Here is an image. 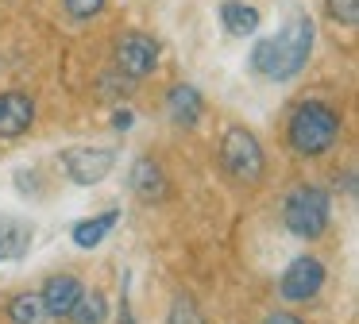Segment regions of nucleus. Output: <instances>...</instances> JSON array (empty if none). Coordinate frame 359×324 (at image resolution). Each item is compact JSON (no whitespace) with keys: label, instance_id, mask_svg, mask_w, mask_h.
Masks as SVG:
<instances>
[{"label":"nucleus","instance_id":"obj_10","mask_svg":"<svg viewBox=\"0 0 359 324\" xmlns=\"http://www.w3.org/2000/svg\"><path fill=\"white\" fill-rule=\"evenodd\" d=\"M39 297H43V305H47V313L55 316V320H62V316L74 309V301L81 297L78 274H50L47 285L39 290Z\"/></svg>","mask_w":359,"mask_h":324},{"label":"nucleus","instance_id":"obj_6","mask_svg":"<svg viewBox=\"0 0 359 324\" xmlns=\"http://www.w3.org/2000/svg\"><path fill=\"white\" fill-rule=\"evenodd\" d=\"M58 166L74 185H97L112 174L116 151L112 147H70V151L58 154Z\"/></svg>","mask_w":359,"mask_h":324},{"label":"nucleus","instance_id":"obj_21","mask_svg":"<svg viewBox=\"0 0 359 324\" xmlns=\"http://www.w3.org/2000/svg\"><path fill=\"white\" fill-rule=\"evenodd\" d=\"M132 123H135L132 108H116V112H112V128L116 131H132Z\"/></svg>","mask_w":359,"mask_h":324},{"label":"nucleus","instance_id":"obj_13","mask_svg":"<svg viewBox=\"0 0 359 324\" xmlns=\"http://www.w3.org/2000/svg\"><path fill=\"white\" fill-rule=\"evenodd\" d=\"M4 313H8L12 324H58L55 316L47 313L43 297H39V293H32V290H24V293H16V297H8Z\"/></svg>","mask_w":359,"mask_h":324},{"label":"nucleus","instance_id":"obj_20","mask_svg":"<svg viewBox=\"0 0 359 324\" xmlns=\"http://www.w3.org/2000/svg\"><path fill=\"white\" fill-rule=\"evenodd\" d=\"M116 324H135V313H132V301H128V282H124V293H120V309H116Z\"/></svg>","mask_w":359,"mask_h":324},{"label":"nucleus","instance_id":"obj_22","mask_svg":"<svg viewBox=\"0 0 359 324\" xmlns=\"http://www.w3.org/2000/svg\"><path fill=\"white\" fill-rule=\"evenodd\" d=\"M263 324H305V320H302V316H294V313H282V309H278V313H266Z\"/></svg>","mask_w":359,"mask_h":324},{"label":"nucleus","instance_id":"obj_9","mask_svg":"<svg viewBox=\"0 0 359 324\" xmlns=\"http://www.w3.org/2000/svg\"><path fill=\"white\" fill-rule=\"evenodd\" d=\"M128 185H132V193L143 201V205H155V201H163L166 193H170V177H166V170L158 166L151 154H143V158L132 162Z\"/></svg>","mask_w":359,"mask_h":324},{"label":"nucleus","instance_id":"obj_1","mask_svg":"<svg viewBox=\"0 0 359 324\" xmlns=\"http://www.w3.org/2000/svg\"><path fill=\"white\" fill-rule=\"evenodd\" d=\"M317 43V23L309 12H294L286 23L278 27V35L255 39L251 46V69L266 81H290L305 69Z\"/></svg>","mask_w":359,"mask_h":324},{"label":"nucleus","instance_id":"obj_16","mask_svg":"<svg viewBox=\"0 0 359 324\" xmlns=\"http://www.w3.org/2000/svg\"><path fill=\"white\" fill-rule=\"evenodd\" d=\"M66 320L70 324H104L109 320V297H104L101 290H81V297L74 301V309L66 313Z\"/></svg>","mask_w":359,"mask_h":324},{"label":"nucleus","instance_id":"obj_3","mask_svg":"<svg viewBox=\"0 0 359 324\" xmlns=\"http://www.w3.org/2000/svg\"><path fill=\"white\" fill-rule=\"evenodd\" d=\"M282 224L294 231L297 239H320L332 224V201L320 185L302 182L286 193L282 201Z\"/></svg>","mask_w":359,"mask_h":324},{"label":"nucleus","instance_id":"obj_19","mask_svg":"<svg viewBox=\"0 0 359 324\" xmlns=\"http://www.w3.org/2000/svg\"><path fill=\"white\" fill-rule=\"evenodd\" d=\"M66 12H70V20H93V15L104 12V4L109 0H62Z\"/></svg>","mask_w":359,"mask_h":324},{"label":"nucleus","instance_id":"obj_18","mask_svg":"<svg viewBox=\"0 0 359 324\" xmlns=\"http://www.w3.org/2000/svg\"><path fill=\"white\" fill-rule=\"evenodd\" d=\"M325 12L340 27H359V0H325Z\"/></svg>","mask_w":359,"mask_h":324},{"label":"nucleus","instance_id":"obj_2","mask_svg":"<svg viewBox=\"0 0 359 324\" xmlns=\"http://www.w3.org/2000/svg\"><path fill=\"white\" fill-rule=\"evenodd\" d=\"M340 131L344 120L328 100H302V104H294V112L286 120V143L302 158H317V154L332 151Z\"/></svg>","mask_w":359,"mask_h":324},{"label":"nucleus","instance_id":"obj_8","mask_svg":"<svg viewBox=\"0 0 359 324\" xmlns=\"http://www.w3.org/2000/svg\"><path fill=\"white\" fill-rule=\"evenodd\" d=\"M35 123V100L24 89L0 93V139H20Z\"/></svg>","mask_w":359,"mask_h":324},{"label":"nucleus","instance_id":"obj_4","mask_svg":"<svg viewBox=\"0 0 359 324\" xmlns=\"http://www.w3.org/2000/svg\"><path fill=\"white\" fill-rule=\"evenodd\" d=\"M220 166L232 182L240 185H259L266 174V154L255 131H248L243 123H228L220 135Z\"/></svg>","mask_w":359,"mask_h":324},{"label":"nucleus","instance_id":"obj_14","mask_svg":"<svg viewBox=\"0 0 359 324\" xmlns=\"http://www.w3.org/2000/svg\"><path fill=\"white\" fill-rule=\"evenodd\" d=\"M27 247H32V224L4 216V220H0V262L20 259Z\"/></svg>","mask_w":359,"mask_h":324},{"label":"nucleus","instance_id":"obj_15","mask_svg":"<svg viewBox=\"0 0 359 324\" xmlns=\"http://www.w3.org/2000/svg\"><path fill=\"white\" fill-rule=\"evenodd\" d=\"M116 208H109V212H101V216H93V220H81V224H74V247H81V251H93L97 243H101L104 236H109L112 228H116Z\"/></svg>","mask_w":359,"mask_h":324},{"label":"nucleus","instance_id":"obj_11","mask_svg":"<svg viewBox=\"0 0 359 324\" xmlns=\"http://www.w3.org/2000/svg\"><path fill=\"white\" fill-rule=\"evenodd\" d=\"M166 112L178 128H197V120L205 116V100L194 85H170L166 93Z\"/></svg>","mask_w":359,"mask_h":324},{"label":"nucleus","instance_id":"obj_17","mask_svg":"<svg viewBox=\"0 0 359 324\" xmlns=\"http://www.w3.org/2000/svg\"><path fill=\"white\" fill-rule=\"evenodd\" d=\"M166 324H205V316H201V309H197V301L189 297V293H178V297L170 301Z\"/></svg>","mask_w":359,"mask_h":324},{"label":"nucleus","instance_id":"obj_12","mask_svg":"<svg viewBox=\"0 0 359 324\" xmlns=\"http://www.w3.org/2000/svg\"><path fill=\"white\" fill-rule=\"evenodd\" d=\"M220 23H224L228 35L251 39L259 31V23H263V15H259V8L248 4V0H224V4H220Z\"/></svg>","mask_w":359,"mask_h":324},{"label":"nucleus","instance_id":"obj_5","mask_svg":"<svg viewBox=\"0 0 359 324\" xmlns=\"http://www.w3.org/2000/svg\"><path fill=\"white\" fill-rule=\"evenodd\" d=\"M158 58H163V46H158V39H151L147 31H128L116 43V54H112L116 74H124L128 81L151 77L158 69Z\"/></svg>","mask_w":359,"mask_h":324},{"label":"nucleus","instance_id":"obj_7","mask_svg":"<svg viewBox=\"0 0 359 324\" xmlns=\"http://www.w3.org/2000/svg\"><path fill=\"white\" fill-rule=\"evenodd\" d=\"M325 278H328V270H325V262H320L317 255H297V259L282 270L278 293L286 301H297V305H302V301H313L320 290H325Z\"/></svg>","mask_w":359,"mask_h":324}]
</instances>
